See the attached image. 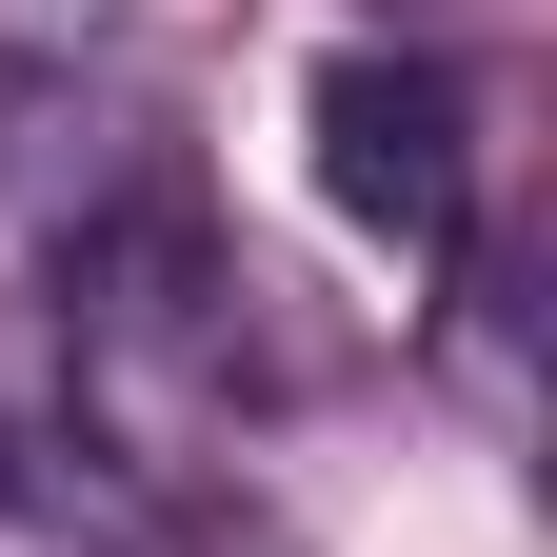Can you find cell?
I'll return each instance as SVG.
<instances>
[{
  "mask_svg": "<svg viewBox=\"0 0 557 557\" xmlns=\"http://www.w3.org/2000/svg\"><path fill=\"white\" fill-rule=\"evenodd\" d=\"M40 319H60L81 458H120V478H199L220 458V418H239V278H220V239L180 199H120Z\"/></svg>",
  "mask_w": 557,
  "mask_h": 557,
  "instance_id": "6da1fadb",
  "label": "cell"
},
{
  "mask_svg": "<svg viewBox=\"0 0 557 557\" xmlns=\"http://www.w3.org/2000/svg\"><path fill=\"white\" fill-rule=\"evenodd\" d=\"M299 139H319V199H338L398 278H458V259H478V120H458V60L338 40L319 81H299Z\"/></svg>",
  "mask_w": 557,
  "mask_h": 557,
  "instance_id": "7a4b0ae2",
  "label": "cell"
},
{
  "mask_svg": "<svg viewBox=\"0 0 557 557\" xmlns=\"http://www.w3.org/2000/svg\"><path fill=\"white\" fill-rule=\"evenodd\" d=\"M0 40H21V60H120L139 0H0Z\"/></svg>",
  "mask_w": 557,
  "mask_h": 557,
  "instance_id": "3957f363",
  "label": "cell"
}]
</instances>
